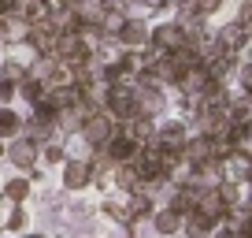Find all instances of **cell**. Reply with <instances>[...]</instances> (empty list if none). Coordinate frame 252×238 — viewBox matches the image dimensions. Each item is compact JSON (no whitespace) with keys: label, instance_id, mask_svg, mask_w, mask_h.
<instances>
[{"label":"cell","instance_id":"7","mask_svg":"<svg viewBox=\"0 0 252 238\" xmlns=\"http://www.w3.org/2000/svg\"><path fill=\"white\" fill-rule=\"evenodd\" d=\"M108 153H111V160H123V164H130V160L137 157V142H134L130 134L111 138V142H108Z\"/></svg>","mask_w":252,"mask_h":238},{"label":"cell","instance_id":"13","mask_svg":"<svg viewBox=\"0 0 252 238\" xmlns=\"http://www.w3.org/2000/svg\"><path fill=\"white\" fill-rule=\"evenodd\" d=\"M4 194H8L11 201H23L26 194H30V183H26V179H15V183H8V186H4Z\"/></svg>","mask_w":252,"mask_h":238},{"label":"cell","instance_id":"22","mask_svg":"<svg viewBox=\"0 0 252 238\" xmlns=\"http://www.w3.org/2000/svg\"><path fill=\"white\" fill-rule=\"evenodd\" d=\"M0 153H4V145H0Z\"/></svg>","mask_w":252,"mask_h":238},{"label":"cell","instance_id":"18","mask_svg":"<svg viewBox=\"0 0 252 238\" xmlns=\"http://www.w3.org/2000/svg\"><path fill=\"white\" fill-rule=\"evenodd\" d=\"M11 93H15V86H11V82H0V101H8Z\"/></svg>","mask_w":252,"mask_h":238},{"label":"cell","instance_id":"20","mask_svg":"<svg viewBox=\"0 0 252 238\" xmlns=\"http://www.w3.org/2000/svg\"><path fill=\"white\" fill-rule=\"evenodd\" d=\"M215 238H234V231H230V227H222V231H219Z\"/></svg>","mask_w":252,"mask_h":238},{"label":"cell","instance_id":"19","mask_svg":"<svg viewBox=\"0 0 252 238\" xmlns=\"http://www.w3.org/2000/svg\"><path fill=\"white\" fill-rule=\"evenodd\" d=\"M11 11V0H0V15H8Z\"/></svg>","mask_w":252,"mask_h":238},{"label":"cell","instance_id":"1","mask_svg":"<svg viewBox=\"0 0 252 238\" xmlns=\"http://www.w3.org/2000/svg\"><path fill=\"white\" fill-rule=\"evenodd\" d=\"M60 56H63V64L67 67H86V60H89V45H86V38L82 34H60Z\"/></svg>","mask_w":252,"mask_h":238},{"label":"cell","instance_id":"3","mask_svg":"<svg viewBox=\"0 0 252 238\" xmlns=\"http://www.w3.org/2000/svg\"><path fill=\"white\" fill-rule=\"evenodd\" d=\"M152 41H156L163 52H178V48H186V30L182 26H174V23H167V26H156L152 30Z\"/></svg>","mask_w":252,"mask_h":238},{"label":"cell","instance_id":"11","mask_svg":"<svg viewBox=\"0 0 252 238\" xmlns=\"http://www.w3.org/2000/svg\"><path fill=\"white\" fill-rule=\"evenodd\" d=\"M182 223V216L174 212V208H163V212H156V231H163V235H174Z\"/></svg>","mask_w":252,"mask_h":238},{"label":"cell","instance_id":"6","mask_svg":"<svg viewBox=\"0 0 252 238\" xmlns=\"http://www.w3.org/2000/svg\"><path fill=\"white\" fill-rule=\"evenodd\" d=\"M8 160L15 167H33V160H37V145H33V142H11Z\"/></svg>","mask_w":252,"mask_h":238},{"label":"cell","instance_id":"14","mask_svg":"<svg viewBox=\"0 0 252 238\" xmlns=\"http://www.w3.org/2000/svg\"><path fill=\"white\" fill-rule=\"evenodd\" d=\"M15 130H19V116L4 108L0 112V134H15Z\"/></svg>","mask_w":252,"mask_h":238},{"label":"cell","instance_id":"12","mask_svg":"<svg viewBox=\"0 0 252 238\" xmlns=\"http://www.w3.org/2000/svg\"><path fill=\"white\" fill-rule=\"evenodd\" d=\"M189 235H193V238H208V235H212V220H208V216H200L197 208L189 212Z\"/></svg>","mask_w":252,"mask_h":238},{"label":"cell","instance_id":"10","mask_svg":"<svg viewBox=\"0 0 252 238\" xmlns=\"http://www.w3.org/2000/svg\"><path fill=\"white\" fill-rule=\"evenodd\" d=\"M119 41H126V45H145V41H149V30H145V23L130 19V23H123V30H119Z\"/></svg>","mask_w":252,"mask_h":238},{"label":"cell","instance_id":"4","mask_svg":"<svg viewBox=\"0 0 252 238\" xmlns=\"http://www.w3.org/2000/svg\"><path fill=\"white\" fill-rule=\"evenodd\" d=\"M89 179H93V167L82 164V160H71V164L63 167V186H67V190H82Z\"/></svg>","mask_w":252,"mask_h":238},{"label":"cell","instance_id":"8","mask_svg":"<svg viewBox=\"0 0 252 238\" xmlns=\"http://www.w3.org/2000/svg\"><path fill=\"white\" fill-rule=\"evenodd\" d=\"M197 212L200 216H208V220H222L226 216V201L219 198V194H200V201H197Z\"/></svg>","mask_w":252,"mask_h":238},{"label":"cell","instance_id":"17","mask_svg":"<svg viewBox=\"0 0 252 238\" xmlns=\"http://www.w3.org/2000/svg\"><path fill=\"white\" fill-rule=\"evenodd\" d=\"M23 223H26V212H11V220H8V227H11V231H19Z\"/></svg>","mask_w":252,"mask_h":238},{"label":"cell","instance_id":"2","mask_svg":"<svg viewBox=\"0 0 252 238\" xmlns=\"http://www.w3.org/2000/svg\"><path fill=\"white\" fill-rule=\"evenodd\" d=\"M82 134H86V142H93L96 149H100V145L111 142V119L104 116V112H93V116L86 119V130H82Z\"/></svg>","mask_w":252,"mask_h":238},{"label":"cell","instance_id":"16","mask_svg":"<svg viewBox=\"0 0 252 238\" xmlns=\"http://www.w3.org/2000/svg\"><path fill=\"white\" fill-rule=\"evenodd\" d=\"M241 89L252 97V64H245V67H241Z\"/></svg>","mask_w":252,"mask_h":238},{"label":"cell","instance_id":"21","mask_svg":"<svg viewBox=\"0 0 252 238\" xmlns=\"http://www.w3.org/2000/svg\"><path fill=\"white\" fill-rule=\"evenodd\" d=\"M30 238H41V235H30Z\"/></svg>","mask_w":252,"mask_h":238},{"label":"cell","instance_id":"15","mask_svg":"<svg viewBox=\"0 0 252 238\" xmlns=\"http://www.w3.org/2000/svg\"><path fill=\"white\" fill-rule=\"evenodd\" d=\"M19 79H23V67H19V64H4V71H0V82H11V86H15Z\"/></svg>","mask_w":252,"mask_h":238},{"label":"cell","instance_id":"5","mask_svg":"<svg viewBox=\"0 0 252 238\" xmlns=\"http://www.w3.org/2000/svg\"><path fill=\"white\" fill-rule=\"evenodd\" d=\"M156 145L163 153H174V149H182L186 145V127L182 123H167V127H159V134H156Z\"/></svg>","mask_w":252,"mask_h":238},{"label":"cell","instance_id":"9","mask_svg":"<svg viewBox=\"0 0 252 238\" xmlns=\"http://www.w3.org/2000/svg\"><path fill=\"white\" fill-rule=\"evenodd\" d=\"M30 38H33V45H37L41 52H48L52 45H60V30H56L52 23H37V26H33V34H30Z\"/></svg>","mask_w":252,"mask_h":238}]
</instances>
